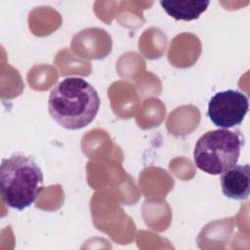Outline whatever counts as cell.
Instances as JSON below:
<instances>
[{
	"instance_id": "obj_2",
	"label": "cell",
	"mask_w": 250,
	"mask_h": 250,
	"mask_svg": "<svg viewBox=\"0 0 250 250\" xmlns=\"http://www.w3.org/2000/svg\"><path fill=\"white\" fill-rule=\"evenodd\" d=\"M0 186L4 202L10 208L22 211L44 188V177L32 157L17 153L2 160Z\"/></svg>"
},
{
	"instance_id": "obj_4",
	"label": "cell",
	"mask_w": 250,
	"mask_h": 250,
	"mask_svg": "<svg viewBox=\"0 0 250 250\" xmlns=\"http://www.w3.org/2000/svg\"><path fill=\"white\" fill-rule=\"evenodd\" d=\"M249 109L248 98L237 90L216 93L208 103L207 115L211 122L222 129L240 125Z\"/></svg>"
},
{
	"instance_id": "obj_6",
	"label": "cell",
	"mask_w": 250,
	"mask_h": 250,
	"mask_svg": "<svg viewBox=\"0 0 250 250\" xmlns=\"http://www.w3.org/2000/svg\"><path fill=\"white\" fill-rule=\"evenodd\" d=\"M210 4L208 0L160 1L163 10L177 21H193L205 12Z\"/></svg>"
},
{
	"instance_id": "obj_5",
	"label": "cell",
	"mask_w": 250,
	"mask_h": 250,
	"mask_svg": "<svg viewBox=\"0 0 250 250\" xmlns=\"http://www.w3.org/2000/svg\"><path fill=\"white\" fill-rule=\"evenodd\" d=\"M249 164L233 165L221 176V188L226 197L234 200L247 199L250 193Z\"/></svg>"
},
{
	"instance_id": "obj_1",
	"label": "cell",
	"mask_w": 250,
	"mask_h": 250,
	"mask_svg": "<svg viewBox=\"0 0 250 250\" xmlns=\"http://www.w3.org/2000/svg\"><path fill=\"white\" fill-rule=\"evenodd\" d=\"M100 105L98 92L81 77H65L52 89L48 99L51 117L67 130L88 126L95 119Z\"/></svg>"
},
{
	"instance_id": "obj_3",
	"label": "cell",
	"mask_w": 250,
	"mask_h": 250,
	"mask_svg": "<svg viewBox=\"0 0 250 250\" xmlns=\"http://www.w3.org/2000/svg\"><path fill=\"white\" fill-rule=\"evenodd\" d=\"M243 138L239 132L217 129L204 133L196 142L193 160L196 167L212 176L220 175L236 164Z\"/></svg>"
}]
</instances>
